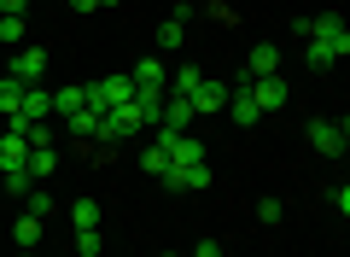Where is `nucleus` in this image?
<instances>
[{"mask_svg": "<svg viewBox=\"0 0 350 257\" xmlns=\"http://www.w3.org/2000/svg\"><path fill=\"white\" fill-rule=\"evenodd\" d=\"M345 53H350V29H345V18H338V12L310 18V29H304V59H310L315 71H333Z\"/></svg>", "mask_w": 350, "mask_h": 257, "instance_id": "1", "label": "nucleus"}, {"mask_svg": "<svg viewBox=\"0 0 350 257\" xmlns=\"http://www.w3.org/2000/svg\"><path fill=\"white\" fill-rule=\"evenodd\" d=\"M310 147L327 152V158H345V147H350V123H345V117H315V123H310Z\"/></svg>", "mask_w": 350, "mask_h": 257, "instance_id": "2", "label": "nucleus"}, {"mask_svg": "<svg viewBox=\"0 0 350 257\" xmlns=\"http://www.w3.org/2000/svg\"><path fill=\"white\" fill-rule=\"evenodd\" d=\"M12 82H24V88H41V76H47V53L41 47H12Z\"/></svg>", "mask_w": 350, "mask_h": 257, "instance_id": "3", "label": "nucleus"}, {"mask_svg": "<svg viewBox=\"0 0 350 257\" xmlns=\"http://www.w3.org/2000/svg\"><path fill=\"white\" fill-rule=\"evenodd\" d=\"M187 106L199 111V117H211V111H222V106H228V82H204V76H199V82L187 88Z\"/></svg>", "mask_w": 350, "mask_h": 257, "instance_id": "4", "label": "nucleus"}, {"mask_svg": "<svg viewBox=\"0 0 350 257\" xmlns=\"http://www.w3.org/2000/svg\"><path fill=\"white\" fill-rule=\"evenodd\" d=\"M286 94H292V88H286V76H257V82H251V99H257V106L262 111H280V106H286Z\"/></svg>", "mask_w": 350, "mask_h": 257, "instance_id": "5", "label": "nucleus"}, {"mask_svg": "<svg viewBox=\"0 0 350 257\" xmlns=\"http://www.w3.org/2000/svg\"><path fill=\"white\" fill-rule=\"evenodd\" d=\"M280 71V47L275 41H257V47L245 53V82H257V76H275Z\"/></svg>", "mask_w": 350, "mask_h": 257, "instance_id": "6", "label": "nucleus"}, {"mask_svg": "<svg viewBox=\"0 0 350 257\" xmlns=\"http://www.w3.org/2000/svg\"><path fill=\"white\" fill-rule=\"evenodd\" d=\"M24 164H29V140L6 129V135H0V175H18Z\"/></svg>", "mask_w": 350, "mask_h": 257, "instance_id": "7", "label": "nucleus"}, {"mask_svg": "<svg viewBox=\"0 0 350 257\" xmlns=\"http://www.w3.org/2000/svg\"><path fill=\"white\" fill-rule=\"evenodd\" d=\"M163 187H175V193H199V187H211V170H204V164H187V170L175 164V170L163 175Z\"/></svg>", "mask_w": 350, "mask_h": 257, "instance_id": "8", "label": "nucleus"}, {"mask_svg": "<svg viewBox=\"0 0 350 257\" xmlns=\"http://www.w3.org/2000/svg\"><path fill=\"white\" fill-rule=\"evenodd\" d=\"M129 82H135V94H163V82H170V76H163L158 59H140L135 71H129Z\"/></svg>", "mask_w": 350, "mask_h": 257, "instance_id": "9", "label": "nucleus"}, {"mask_svg": "<svg viewBox=\"0 0 350 257\" xmlns=\"http://www.w3.org/2000/svg\"><path fill=\"white\" fill-rule=\"evenodd\" d=\"M18 117H24V123H47V117H53V88H24Z\"/></svg>", "mask_w": 350, "mask_h": 257, "instance_id": "10", "label": "nucleus"}, {"mask_svg": "<svg viewBox=\"0 0 350 257\" xmlns=\"http://www.w3.org/2000/svg\"><path fill=\"white\" fill-rule=\"evenodd\" d=\"M193 117H199V111L187 106V94H175V99H163V129H193Z\"/></svg>", "mask_w": 350, "mask_h": 257, "instance_id": "11", "label": "nucleus"}, {"mask_svg": "<svg viewBox=\"0 0 350 257\" xmlns=\"http://www.w3.org/2000/svg\"><path fill=\"white\" fill-rule=\"evenodd\" d=\"M41 222H47V217H36V210H24V217L12 222V234H18V252H36V240H41Z\"/></svg>", "mask_w": 350, "mask_h": 257, "instance_id": "12", "label": "nucleus"}, {"mask_svg": "<svg viewBox=\"0 0 350 257\" xmlns=\"http://www.w3.org/2000/svg\"><path fill=\"white\" fill-rule=\"evenodd\" d=\"M70 222H76V234H82V228H100V199H76V205H70Z\"/></svg>", "mask_w": 350, "mask_h": 257, "instance_id": "13", "label": "nucleus"}, {"mask_svg": "<svg viewBox=\"0 0 350 257\" xmlns=\"http://www.w3.org/2000/svg\"><path fill=\"white\" fill-rule=\"evenodd\" d=\"M24 170H29V182H36V175H53V170H59V152H53V147H29Z\"/></svg>", "mask_w": 350, "mask_h": 257, "instance_id": "14", "label": "nucleus"}, {"mask_svg": "<svg viewBox=\"0 0 350 257\" xmlns=\"http://www.w3.org/2000/svg\"><path fill=\"white\" fill-rule=\"evenodd\" d=\"M64 123H70V129H76V135H82V140H100V111H70V117H64Z\"/></svg>", "mask_w": 350, "mask_h": 257, "instance_id": "15", "label": "nucleus"}, {"mask_svg": "<svg viewBox=\"0 0 350 257\" xmlns=\"http://www.w3.org/2000/svg\"><path fill=\"white\" fill-rule=\"evenodd\" d=\"M82 88H53V117H70V111H82Z\"/></svg>", "mask_w": 350, "mask_h": 257, "instance_id": "16", "label": "nucleus"}, {"mask_svg": "<svg viewBox=\"0 0 350 257\" xmlns=\"http://www.w3.org/2000/svg\"><path fill=\"white\" fill-rule=\"evenodd\" d=\"M18 106H24V82L0 76V111H6V117H18Z\"/></svg>", "mask_w": 350, "mask_h": 257, "instance_id": "17", "label": "nucleus"}, {"mask_svg": "<svg viewBox=\"0 0 350 257\" xmlns=\"http://www.w3.org/2000/svg\"><path fill=\"white\" fill-rule=\"evenodd\" d=\"M140 164H146V175H158V182H163V175H170V152H163L158 140H152V147L140 152Z\"/></svg>", "mask_w": 350, "mask_h": 257, "instance_id": "18", "label": "nucleus"}, {"mask_svg": "<svg viewBox=\"0 0 350 257\" xmlns=\"http://www.w3.org/2000/svg\"><path fill=\"white\" fill-rule=\"evenodd\" d=\"M181 41H187V24H181V18H170V24H158V47H181Z\"/></svg>", "mask_w": 350, "mask_h": 257, "instance_id": "19", "label": "nucleus"}, {"mask_svg": "<svg viewBox=\"0 0 350 257\" xmlns=\"http://www.w3.org/2000/svg\"><path fill=\"white\" fill-rule=\"evenodd\" d=\"M24 18H0V41H6V47H24Z\"/></svg>", "mask_w": 350, "mask_h": 257, "instance_id": "20", "label": "nucleus"}, {"mask_svg": "<svg viewBox=\"0 0 350 257\" xmlns=\"http://www.w3.org/2000/svg\"><path fill=\"white\" fill-rule=\"evenodd\" d=\"M76 252H82V257H100V252H105L100 228H82V234H76Z\"/></svg>", "mask_w": 350, "mask_h": 257, "instance_id": "21", "label": "nucleus"}, {"mask_svg": "<svg viewBox=\"0 0 350 257\" xmlns=\"http://www.w3.org/2000/svg\"><path fill=\"white\" fill-rule=\"evenodd\" d=\"M170 82H175V94H187V88H193V82H199V71H193V64H181V71H175V76H170Z\"/></svg>", "mask_w": 350, "mask_h": 257, "instance_id": "22", "label": "nucleus"}, {"mask_svg": "<svg viewBox=\"0 0 350 257\" xmlns=\"http://www.w3.org/2000/svg\"><path fill=\"white\" fill-rule=\"evenodd\" d=\"M257 222H280V199H262V205H257Z\"/></svg>", "mask_w": 350, "mask_h": 257, "instance_id": "23", "label": "nucleus"}, {"mask_svg": "<svg viewBox=\"0 0 350 257\" xmlns=\"http://www.w3.org/2000/svg\"><path fill=\"white\" fill-rule=\"evenodd\" d=\"M24 6L29 0H0V18H24Z\"/></svg>", "mask_w": 350, "mask_h": 257, "instance_id": "24", "label": "nucleus"}, {"mask_svg": "<svg viewBox=\"0 0 350 257\" xmlns=\"http://www.w3.org/2000/svg\"><path fill=\"white\" fill-rule=\"evenodd\" d=\"M193 257H222V245H216V240H199V245H193Z\"/></svg>", "mask_w": 350, "mask_h": 257, "instance_id": "25", "label": "nucleus"}, {"mask_svg": "<svg viewBox=\"0 0 350 257\" xmlns=\"http://www.w3.org/2000/svg\"><path fill=\"white\" fill-rule=\"evenodd\" d=\"M70 6H76V12H94V6H100V0H70Z\"/></svg>", "mask_w": 350, "mask_h": 257, "instance_id": "26", "label": "nucleus"}, {"mask_svg": "<svg viewBox=\"0 0 350 257\" xmlns=\"http://www.w3.org/2000/svg\"><path fill=\"white\" fill-rule=\"evenodd\" d=\"M100 6H123V0H100Z\"/></svg>", "mask_w": 350, "mask_h": 257, "instance_id": "27", "label": "nucleus"}, {"mask_svg": "<svg viewBox=\"0 0 350 257\" xmlns=\"http://www.w3.org/2000/svg\"><path fill=\"white\" fill-rule=\"evenodd\" d=\"M18 257H36V252H18Z\"/></svg>", "mask_w": 350, "mask_h": 257, "instance_id": "28", "label": "nucleus"}, {"mask_svg": "<svg viewBox=\"0 0 350 257\" xmlns=\"http://www.w3.org/2000/svg\"><path fill=\"white\" fill-rule=\"evenodd\" d=\"M163 257H175V252H163Z\"/></svg>", "mask_w": 350, "mask_h": 257, "instance_id": "29", "label": "nucleus"}]
</instances>
